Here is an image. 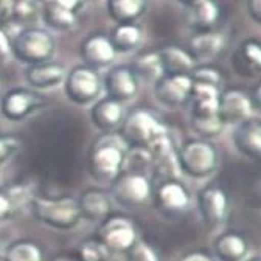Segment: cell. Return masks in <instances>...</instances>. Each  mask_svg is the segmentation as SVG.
<instances>
[{
    "label": "cell",
    "instance_id": "26",
    "mask_svg": "<svg viewBox=\"0 0 261 261\" xmlns=\"http://www.w3.org/2000/svg\"><path fill=\"white\" fill-rule=\"evenodd\" d=\"M219 17L221 10L215 0H205V2L188 10V22L196 33L215 30V25L218 23Z\"/></svg>",
    "mask_w": 261,
    "mask_h": 261
},
{
    "label": "cell",
    "instance_id": "45",
    "mask_svg": "<svg viewBox=\"0 0 261 261\" xmlns=\"http://www.w3.org/2000/svg\"><path fill=\"white\" fill-rule=\"evenodd\" d=\"M177 2H179L182 7H185L187 10H191V8H194L196 5H199V4L205 2V0H177Z\"/></svg>",
    "mask_w": 261,
    "mask_h": 261
},
{
    "label": "cell",
    "instance_id": "25",
    "mask_svg": "<svg viewBox=\"0 0 261 261\" xmlns=\"http://www.w3.org/2000/svg\"><path fill=\"white\" fill-rule=\"evenodd\" d=\"M162 61L163 75L174 76V75H191V72L196 69V61L191 58V55L176 45L163 47L157 51Z\"/></svg>",
    "mask_w": 261,
    "mask_h": 261
},
{
    "label": "cell",
    "instance_id": "32",
    "mask_svg": "<svg viewBox=\"0 0 261 261\" xmlns=\"http://www.w3.org/2000/svg\"><path fill=\"white\" fill-rule=\"evenodd\" d=\"M42 14L39 0H11V17L20 23H35Z\"/></svg>",
    "mask_w": 261,
    "mask_h": 261
},
{
    "label": "cell",
    "instance_id": "23",
    "mask_svg": "<svg viewBox=\"0 0 261 261\" xmlns=\"http://www.w3.org/2000/svg\"><path fill=\"white\" fill-rule=\"evenodd\" d=\"M249 255V241L238 232H225L213 241V256L218 261H244Z\"/></svg>",
    "mask_w": 261,
    "mask_h": 261
},
{
    "label": "cell",
    "instance_id": "21",
    "mask_svg": "<svg viewBox=\"0 0 261 261\" xmlns=\"http://www.w3.org/2000/svg\"><path fill=\"white\" fill-rule=\"evenodd\" d=\"M65 75H67V72H65L62 65L50 62V61L28 65V69L25 72L27 83L35 90L55 89L64 84Z\"/></svg>",
    "mask_w": 261,
    "mask_h": 261
},
{
    "label": "cell",
    "instance_id": "46",
    "mask_svg": "<svg viewBox=\"0 0 261 261\" xmlns=\"http://www.w3.org/2000/svg\"><path fill=\"white\" fill-rule=\"evenodd\" d=\"M244 261H261V256H250V258H246Z\"/></svg>",
    "mask_w": 261,
    "mask_h": 261
},
{
    "label": "cell",
    "instance_id": "15",
    "mask_svg": "<svg viewBox=\"0 0 261 261\" xmlns=\"http://www.w3.org/2000/svg\"><path fill=\"white\" fill-rule=\"evenodd\" d=\"M103 87L112 100L118 103H126L137 95L139 92V80L130 67L126 65H117L112 67L103 81Z\"/></svg>",
    "mask_w": 261,
    "mask_h": 261
},
{
    "label": "cell",
    "instance_id": "37",
    "mask_svg": "<svg viewBox=\"0 0 261 261\" xmlns=\"http://www.w3.org/2000/svg\"><path fill=\"white\" fill-rule=\"evenodd\" d=\"M20 149V140L14 137H0V165L8 162Z\"/></svg>",
    "mask_w": 261,
    "mask_h": 261
},
{
    "label": "cell",
    "instance_id": "11",
    "mask_svg": "<svg viewBox=\"0 0 261 261\" xmlns=\"http://www.w3.org/2000/svg\"><path fill=\"white\" fill-rule=\"evenodd\" d=\"M157 208L167 215H182L188 210L191 196L187 187L177 179H165L152 190Z\"/></svg>",
    "mask_w": 261,
    "mask_h": 261
},
{
    "label": "cell",
    "instance_id": "31",
    "mask_svg": "<svg viewBox=\"0 0 261 261\" xmlns=\"http://www.w3.org/2000/svg\"><path fill=\"white\" fill-rule=\"evenodd\" d=\"M4 261H44V253L33 240L23 238L7 247Z\"/></svg>",
    "mask_w": 261,
    "mask_h": 261
},
{
    "label": "cell",
    "instance_id": "6",
    "mask_svg": "<svg viewBox=\"0 0 261 261\" xmlns=\"http://www.w3.org/2000/svg\"><path fill=\"white\" fill-rule=\"evenodd\" d=\"M111 187V198L124 208L140 207L152 198V185L142 171H121Z\"/></svg>",
    "mask_w": 261,
    "mask_h": 261
},
{
    "label": "cell",
    "instance_id": "17",
    "mask_svg": "<svg viewBox=\"0 0 261 261\" xmlns=\"http://www.w3.org/2000/svg\"><path fill=\"white\" fill-rule=\"evenodd\" d=\"M222 89L204 84V83H193L191 93L188 98L190 106V118H210L218 115L219 96Z\"/></svg>",
    "mask_w": 261,
    "mask_h": 261
},
{
    "label": "cell",
    "instance_id": "34",
    "mask_svg": "<svg viewBox=\"0 0 261 261\" xmlns=\"http://www.w3.org/2000/svg\"><path fill=\"white\" fill-rule=\"evenodd\" d=\"M80 259L81 261H106L109 256V252L100 241H84L80 247Z\"/></svg>",
    "mask_w": 261,
    "mask_h": 261
},
{
    "label": "cell",
    "instance_id": "39",
    "mask_svg": "<svg viewBox=\"0 0 261 261\" xmlns=\"http://www.w3.org/2000/svg\"><path fill=\"white\" fill-rule=\"evenodd\" d=\"M177 261H216V259L212 253L198 249V250H190V252L184 253Z\"/></svg>",
    "mask_w": 261,
    "mask_h": 261
},
{
    "label": "cell",
    "instance_id": "1",
    "mask_svg": "<svg viewBox=\"0 0 261 261\" xmlns=\"http://www.w3.org/2000/svg\"><path fill=\"white\" fill-rule=\"evenodd\" d=\"M127 145L120 134L111 133L98 139L89 152V171L98 182H112L123 170Z\"/></svg>",
    "mask_w": 261,
    "mask_h": 261
},
{
    "label": "cell",
    "instance_id": "38",
    "mask_svg": "<svg viewBox=\"0 0 261 261\" xmlns=\"http://www.w3.org/2000/svg\"><path fill=\"white\" fill-rule=\"evenodd\" d=\"M127 261H159L155 252L143 243H139L127 252Z\"/></svg>",
    "mask_w": 261,
    "mask_h": 261
},
{
    "label": "cell",
    "instance_id": "4",
    "mask_svg": "<svg viewBox=\"0 0 261 261\" xmlns=\"http://www.w3.org/2000/svg\"><path fill=\"white\" fill-rule=\"evenodd\" d=\"M31 215L44 225L58 230H69L80 224L83 219L76 199L72 198H36L30 204Z\"/></svg>",
    "mask_w": 261,
    "mask_h": 261
},
{
    "label": "cell",
    "instance_id": "18",
    "mask_svg": "<svg viewBox=\"0 0 261 261\" xmlns=\"http://www.w3.org/2000/svg\"><path fill=\"white\" fill-rule=\"evenodd\" d=\"M124 108L121 103L112 100V98H103L93 103L90 109V121L92 124L103 130L105 134L117 133L121 127L123 120H124Z\"/></svg>",
    "mask_w": 261,
    "mask_h": 261
},
{
    "label": "cell",
    "instance_id": "28",
    "mask_svg": "<svg viewBox=\"0 0 261 261\" xmlns=\"http://www.w3.org/2000/svg\"><path fill=\"white\" fill-rule=\"evenodd\" d=\"M41 17L50 28L58 30V31H69V30L75 28V25L78 22L76 14L59 7L58 4L53 2V0H44Z\"/></svg>",
    "mask_w": 261,
    "mask_h": 261
},
{
    "label": "cell",
    "instance_id": "42",
    "mask_svg": "<svg viewBox=\"0 0 261 261\" xmlns=\"http://www.w3.org/2000/svg\"><path fill=\"white\" fill-rule=\"evenodd\" d=\"M11 55V39L5 31L0 30V64L5 62Z\"/></svg>",
    "mask_w": 261,
    "mask_h": 261
},
{
    "label": "cell",
    "instance_id": "35",
    "mask_svg": "<svg viewBox=\"0 0 261 261\" xmlns=\"http://www.w3.org/2000/svg\"><path fill=\"white\" fill-rule=\"evenodd\" d=\"M19 212H20V207L17 205L10 188H0V222L11 219Z\"/></svg>",
    "mask_w": 261,
    "mask_h": 261
},
{
    "label": "cell",
    "instance_id": "8",
    "mask_svg": "<svg viewBox=\"0 0 261 261\" xmlns=\"http://www.w3.org/2000/svg\"><path fill=\"white\" fill-rule=\"evenodd\" d=\"M100 241L109 253L123 255L133 249L139 238L134 222L124 215H109L101 228H100Z\"/></svg>",
    "mask_w": 261,
    "mask_h": 261
},
{
    "label": "cell",
    "instance_id": "44",
    "mask_svg": "<svg viewBox=\"0 0 261 261\" xmlns=\"http://www.w3.org/2000/svg\"><path fill=\"white\" fill-rule=\"evenodd\" d=\"M11 17V0H0V19Z\"/></svg>",
    "mask_w": 261,
    "mask_h": 261
},
{
    "label": "cell",
    "instance_id": "29",
    "mask_svg": "<svg viewBox=\"0 0 261 261\" xmlns=\"http://www.w3.org/2000/svg\"><path fill=\"white\" fill-rule=\"evenodd\" d=\"M133 72L136 73L139 81L145 83H157L163 76V67H162V61L157 51H149L142 56H139L134 61Z\"/></svg>",
    "mask_w": 261,
    "mask_h": 261
},
{
    "label": "cell",
    "instance_id": "43",
    "mask_svg": "<svg viewBox=\"0 0 261 261\" xmlns=\"http://www.w3.org/2000/svg\"><path fill=\"white\" fill-rule=\"evenodd\" d=\"M250 100H252V105H253V109H258L261 111V83H258L250 95Z\"/></svg>",
    "mask_w": 261,
    "mask_h": 261
},
{
    "label": "cell",
    "instance_id": "5",
    "mask_svg": "<svg viewBox=\"0 0 261 261\" xmlns=\"http://www.w3.org/2000/svg\"><path fill=\"white\" fill-rule=\"evenodd\" d=\"M55 38L48 31L41 28L22 30L11 39V55L28 65L50 61L55 55Z\"/></svg>",
    "mask_w": 261,
    "mask_h": 261
},
{
    "label": "cell",
    "instance_id": "19",
    "mask_svg": "<svg viewBox=\"0 0 261 261\" xmlns=\"http://www.w3.org/2000/svg\"><path fill=\"white\" fill-rule=\"evenodd\" d=\"M233 70L246 78H255L261 75V42L255 39H246L238 44L232 55Z\"/></svg>",
    "mask_w": 261,
    "mask_h": 261
},
{
    "label": "cell",
    "instance_id": "12",
    "mask_svg": "<svg viewBox=\"0 0 261 261\" xmlns=\"http://www.w3.org/2000/svg\"><path fill=\"white\" fill-rule=\"evenodd\" d=\"M253 112V105L250 100V95L238 89L222 90L219 96L218 106V117L224 126L232 124L237 126L250 118Z\"/></svg>",
    "mask_w": 261,
    "mask_h": 261
},
{
    "label": "cell",
    "instance_id": "24",
    "mask_svg": "<svg viewBox=\"0 0 261 261\" xmlns=\"http://www.w3.org/2000/svg\"><path fill=\"white\" fill-rule=\"evenodd\" d=\"M224 48V36L221 33L201 31L194 33L188 41V53L194 61H212L219 56Z\"/></svg>",
    "mask_w": 261,
    "mask_h": 261
},
{
    "label": "cell",
    "instance_id": "30",
    "mask_svg": "<svg viewBox=\"0 0 261 261\" xmlns=\"http://www.w3.org/2000/svg\"><path fill=\"white\" fill-rule=\"evenodd\" d=\"M114 48L118 51H133L142 42V30L136 23H118L109 36Z\"/></svg>",
    "mask_w": 261,
    "mask_h": 261
},
{
    "label": "cell",
    "instance_id": "10",
    "mask_svg": "<svg viewBox=\"0 0 261 261\" xmlns=\"http://www.w3.org/2000/svg\"><path fill=\"white\" fill-rule=\"evenodd\" d=\"M201 219L208 230L219 228L228 213V196L219 185H207L199 190L196 198Z\"/></svg>",
    "mask_w": 261,
    "mask_h": 261
},
{
    "label": "cell",
    "instance_id": "13",
    "mask_svg": "<svg viewBox=\"0 0 261 261\" xmlns=\"http://www.w3.org/2000/svg\"><path fill=\"white\" fill-rule=\"evenodd\" d=\"M193 81L190 75H163L154 84V95L157 101L167 108H180L188 103Z\"/></svg>",
    "mask_w": 261,
    "mask_h": 261
},
{
    "label": "cell",
    "instance_id": "16",
    "mask_svg": "<svg viewBox=\"0 0 261 261\" xmlns=\"http://www.w3.org/2000/svg\"><path fill=\"white\" fill-rule=\"evenodd\" d=\"M80 51L86 65L93 70L109 67L117 56V50L114 48L109 36L103 35V33H95V35L86 38Z\"/></svg>",
    "mask_w": 261,
    "mask_h": 261
},
{
    "label": "cell",
    "instance_id": "41",
    "mask_svg": "<svg viewBox=\"0 0 261 261\" xmlns=\"http://www.w3.org/2000/svg\"><path fill=\"white\" fill-rule=\"evenodd\" d=\"M246 8L250 20L261 25V0H247Z\"/></svg>",
    "mask_w": 261,
    "mask_h": 261
},
{
    "label": "cell",
    "instance_id": "3",
    "mask_svg": "<svg viewBox=\"0 0 261 261\" xmlns=\"http://www.w3.org/2000/svg\"><path fill=\"white\" fill-rule=\"evenodd\" d=\"M118 130L129 149H148L155 139L168 133L167 126L145 109H136L127 114Z\"/></svg>",
    "mask_w": 261,
    "mask_h": 261
},
{
    "label": "cell",
    "instance_id": "27",
    "mask_svg": "<svg viewBox=\"0 0 261 261\" xmlns=\"http://www.w3.org/2000/svg\"><path fill=\"white\" fill-rule=\"evenodd\" d=\"M146 10V0H108V13L117 23H134Z\"/></svg>",
    "mask_w": 261,
    "mask_h": 261
},
{
    "label": "cell",
    "instance_id": "40",
    "mask_svg": "<svg viewBox=\"0 0 261 261\" xmlns=\"http://www.w3.org/2000/svg\"><path fill=\"white\" fill-rule=\"evenodd\" d=\"M55 4H58L59 7L65 8L67 11H72L73 14H80V11L84 8L87 0H53Z\"/></svg>",
    "mask_w": 261,
    "mask_h": 261
},
{
    "label": "cell",
    "instance_id": "9",
    "mask_svg": "<svg viewBox=\"0 0 261 261\" xmlns=\"http://www.w3.org/2000/svg\"><path fill=\"white\" fill-rule=\"evenodd\" d=\"M45 106V98L35 89L16 87L0 100V112L10 121H22Z\"/></svg>",
    "mask_w": 261,
    "mask_h": 261
},
{
    "label": "cell",
    "instance_id": "7",
    "mask_svg": "<svg viewBox=\"0 0 261 261\" xmlns=\"http://www.w3.org/2000/svg\"><path fill=\"white\" fill-rule=\"evenodd\" d=\"M64 90L72 103L78 106H87L98 100L103 90V81L96 70L87 65H76L65 75Z\"/></svg>",
    "mask_w": 261,
    "mask_h": 261
},
{
    "label": "cell",
    "instance_id": "20",
    "mask_svg": "<svg viewBox=\"0 0 261 261\" xmlns=\"http://www.w3.org/2000/svg\"><path fill=\"white\" fill-rule=\"evenodd\" d=\"M83 218L87 219H106L112 212V198L111 194L98 187H89L81 191L76 199Z\"/></svg>",
    "mask_w": 261,
    "mask_h": 261
},
{
    "label": "cell",
    "instance_id": "2",
    "mask_svg": "<svg viewBox=\"0 0 261 261\" xmlns=\"http://www.w3.org/2000/svg\"><path fill=\"white\" fill-rule=\"evenodd\" d=\"M177 163L185 176L205 179L218 168L216 146L205 139H190L177 149Z\"/></svg>",
    "mask_w": 261,
    "mask_h": 261
},
{
    "label": "cell",
    "instance_id": "33",
    "mask_svg": "<svg viewBox=\"0 0 261 261\" xmlns=\"http://www.w3.org/2000/svg\"><path fill=\"white\" fill-rule=\"evenodd\" d=\"M190 123H191V129L199 136V139H205V140L218 137L224 130V124L218 115L210 118H190Z\"/></svg>",
    "mask_w": 261,
    "mask_h": 261
},
{
    "label": "cell",
    "instance_id": "14",
    "mask_svg": "<svg viewBox=\"0 0 261 261\" xmlns=\"http://www.w3.org/2000/svg\"><path fill=\"white\" fill-rule=\"evenodd\" d=\"M146 151L151 159V165L160 176L165 179H177V176L180 174L177 163V149L168 133L155 139Z\"/></svg>",
    "mask_w": 261,
    "mask_h": 261
},
{
    "label": "cell",
    "instance_id": "22",
    "mask_svg": "<svg viewBox=\"0 0 261 261\" xmlns=\"http://www.w3.org/2000/svg\"><path fill=\"white\" fill-rule=\"evenodd\" d=\"M233 145L249 159H261V121L249 118L235 126Z\"/></svg>",
    "mask_w": 261,
    "mask_h": 261
},
{
    "label": "cell",
    "instance_id": "47",
    "mask_svg": "<svg viewBox=\"0 0 261 261\" xmlns=\"http://www.w3.org/2000/svg\"><path fill=\"white\" fill-rule=\"evenodd\" d=\"M0 92H2V86H0Z\"/></svg>",
    "mask_w": 261,
    "mask_h": 261
},
{
    "label": "cell",
    "instance_id": "36",
    "mask_svg": "<svg viewBox=\"0 0 261 261\" xmlns=\"http://www.w3.org/2000/svg\"><path fill=\"white\" fill-rule=\"evenodd\" d=\"M191 81L193 83H204V84H212L216 87L222 89V76L216 69L212 67H199L191 72Z\"/></svg>",
    "mask_w": 261,
    "mask_h": 261
}]
</instances>
